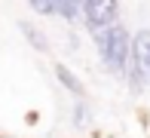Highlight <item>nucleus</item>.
Masks as SVG:
<instances>
[{
	"label": "nucleus",
	"mask_w": 150,
	"mask_h": 138,
	"mask_svg": "<svg viewBox=\"0 0 150 138\" xmlns=\"http://www.w3.org/2000/svg\"><path fill=\"white\" fill-rule=\"evenodd\" d=\"M95 46H98V55L110 71H126L129 55H132V40H129V31L120 22L107 31L95 34Z\"/></svg>",
	"instance_id": "obj_1"
},
{
	"label": "nucleus",
	"mask_w": 150,
	"mask_h": 138,
	"mask_svg": "<svg viewBox=\"0 0 150 138\" xmlns=\"http://www.w3.org/2000/svg\"><path fill=\"white\" fill-rule=\"evenodd\" d=\"M80 6H83V22H86V28H89L92 34H101V31L117 25L120 6L113 3V0H86V3H80Z\"/></svg>",
	"instance_id": "obj_2"
},
{
	"label": "nucleus",
	"mask_w": 150,
	"mask_h": 138,
	"mask_svg": "<svg viewBox=\"0 0 150 138\" xmlns=\"http://www.w3.org/2000/svg\"><path fill=\"white\" fill-rule=\"evenodd\" d=\"M132 80L150 86V31H141L132 40Z\"/></svg>",
	"instance_id": "obj_3"
},
{
	"label": "nucleus",
	"mask_w": 150,
	"mask_h": 138,
	"mask_svg": "<svg viewBox=\"0 0 150 138\" xmlns=\"http://www.w3.org/2000/svg\"><path fill=\"white\" fill-rule=\"evenodd\" d=\"M55 77L61 80V86H64V89H71V92L77 95V98H80V95H83V83H80L77 77H74V74L67 71L64 65H58V68H55Z\"/></svg>",
	"instance_id": "obj_4"
},
{
	"label": "nucleus",
	"mask_w": 150,
	"mask_h": 138,
	"mask_svg": "<svg viewBox=\"0 0 150 138\" xmlns=\"http://www.w3.org/2000/svg\"><path fill=\"white\" fill-rule=\"evenodd\" d=\"M18 28H22V34H25V37H28L31 43H34V49H40V52H46V49H49V43H46V37H43V34H40L37 28L31 25V22H18Z\"/></svg>",
	"instance_id": "obj_5"
},
{
	"label": "nucleus",
	"mask_w": 150,
	"mask_h": 138,
	"mask_svg": "<svg viewBox=\"0 0 150 138\" xmlns=\"http://www.w3.org/2000/svg\"><path fill=\"white\" fill-rule=\"evenodd\" d=\"M80 12H83L80 3H67V0H61V3H55V12H52V16H61V18H67V22H77Z\"/></svg>",
	"instance_id": "obj_6"
},
{
	"label": "nucleus",
	"mask_w": 150,
	"mask_h": 138,
	"mask_svg": "<svg viewBox=\"0 0 150 138\" xmlns=\"http://www.w3.org/2000/svg\"><path fill=\"white\" fill-rule=\"evenodd\" d=\"M74 117H77V120H74L77 126H83V123H89V110H86L83 105H77V110H74Z\"/></svg>",
	"instance_id": "obj_7"
}]
</instances>
